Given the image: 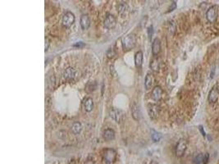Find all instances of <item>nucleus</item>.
Returning <instances> with one entry per match:
<instances>
[{
  "label": "nucleus",
  "instance_id": "obj_8",
  "mask_svg": "<svg viewBox=\"0 0 219 164\" xmlns=\"http://www.w3.org/2000/svg\"><path fill=\"white\" fill-rule=\"evenodd\" d=\"M104 25L107 29H113L117 25V20L115 18L114 16L113 15H108L105 18L104 22Z\"/></svg>",
  "mask_w": 219,
  "mask_h": 164
},
{
  "label": "nucleus",
  "instance_id": "obj_4",
  "mask_svg": "<svg viewBox=\"0 0 219 164\" xmlns=\"http://www.w3.org/2000/svg\"><path fill=\"white\" fill-rule=\"evenodd\" d=\"M75 22V16L71 12H67L63 17V26L65 28H70Z\"/></svg>",
  "mask_w": 219,
  "mask_h": 164
},
{
  "label": "nucleus",
  "instance_id": "obj_11",
  "mask_svg": "<svg viewBox=\"0 0 219 164\" xmlns=\"http://www.w3.org/2000/svg\"><path fill=\"white\" fill-rule=\"evenodd\" d=\"M219 98V90L218 88H213L211 90H210L209 94V96H208V99L210 103H216Z\"/></svg>",
  "mask_w": 219,
  "mask_h": 164
},
{
  "label": "nucleus",
  "instance_id": "obj_20",
  "mask_svg": "<svg viewBox=\"0 0 219 164\" xmlns=\"http://www.w3.org/2000/svg\"><path fill=\"white\" fill-rule=\"evenodd\" d=\"M150 68L154 72H158L159 70V59L157 58H154L151 60Z\"/></svg>",
  "mask_w": 219,
  "mask_h": 164
},
{
  "label": "nucleus",
  "instance_id": "obj_24",
  "mask_svg": "<svg viewBox=\"0 0 219 164\" xmlns=\"http://www.w3.org/2000/svg\"><path fill=\"white\" fill-rule=\"evenodd\" d=\"M115 55H116V53H115L113 49H108V52H107V57H108V58H109V59L113 58L115 57Z\"/></svg>",
  "mask_w": 219,
  "mask_h": 164
},
{
  "label": "nucleus",
  "instance_id": "obj_19",
  "mask_svg": "<svg viewBox=\"0 0 219 164\" xmlns=\"http://www.w3.org/2000/svg\"><path fill=\"white\" fill-rule=\"evenodd\" d=\"M81 130H82V126L79 122L74 123L72 126V131L74 135H78L79 133L81 131Z\"/></svg>",
  "mask_w": 219,
  "mask_h": 164
},
{
  "label": "nucleus",
  "instance_id": "obj_23",
  "mask_svg": "<svg viewBox=\"0 0 219 164\" xmlns=\"http://www.w3.org/2000/svg\"><path fill=\"white\" fill-rule=\"evenodd\" d=\"M160 139H161V135H160L159 133L153 131V133H152V140L154 142H158L159 141Z\"/></svg>",
  "mask_w": 219,
  "mask_h": 164
},
{
  "label": "nucleus",
  "instance_id": "obj_16",
  "mask_svg": "<svg viewBox=\"0 0 219 164\" xmlns=\"http://www.w3.org/2000/svg\"><path fill=\"white\" fill-rule=\"evenodd\" d=\"M115 132L112 129H106L104 132V139L106 141H110L114 140Z\"/></svg>",
  "mask_w": 219,
  "mask_h": 164
},
{
  "label": "nucleus",
  "instance_id": "obj_33",
  "mask_svg": "<svg viewBox=\"0 0 219 164\" xmlns=\"http://www.w3.org/2000/svg\"><path fill=\"white\" fill-rule=\"evenodd\" d=\"M152 164H157V163H154H154H152Z\"/></svg>",
  "mask_w": 219,
  "mask_h": 164
},
{
  "label": "nucleus",
  "instance_id": "obj_28",
  "mask_svg": "<svg viewBox=\"0 0 219 164\" xmlns=\"http://www.w3.org/2000/svg\"><path fill=\"white\" fill-rule=\"evenodd\" d=\"M148 33H149V38L151 39V37L153 35V26H152L148 28Z\"/></svg>",
  "mask_w": 219,
  "mask_h": 164
},
{
  "label": "nucleus",
  "instance_id": "obj_6",
  "mask_svg": "<svg viewBox=\"0 0 219 164\" xmlns=\"http://www.w3.org/2000/svg\"><path fill=\"white\" fill-rule=\"evenodd\" d=\"M109 115L110 117L117 123L121 122L125 117V114L123 112L122 110L117 109V108H113V109L111 110L109 112Z\"/></svg>",
  "mask_w": 219,
  "mask_h": 164
},
{
  "label": "nucleus",
  "instance_id": "obj_31",
  "mask_svg": "<svg viewBox=\"0 0 219 164\" xmlns=\"http://www.w3.org/2000/svg\"><path fill=\"white\" fill-rule=\"evenodd\" d=\"M199 129H200V131L201 133H202L203 136H205L206 134L204 132V130H203V126H200V127H199Z\"/></svg>",
  "mask_w": 219,
  "mask_h": 164
},
{
  "label": "nucleus",
  "instance_id": "obj_30",
  "mask_svg": "<svg viewBox=\"0 0 219 164\" xmlns=\"http://www.w3.org/2000/svg\"><path fill=\"white\" fill-rule=\"evenodd\" d=\"M85 45V44H83L82 42H78L77 44H74L75 47H82V46Z\"/></svg>",
  "mask_w": 219,
  "mask_h": 164
},
{
  "label": "nucleus",
  "instance_id": "obj_12",
  "mask_svg": "<svg viewBox=\"0 0 219 164\" xmlns=\"http://www.w3.org/2000/svg\"><path fill=\"white\" fill-rule=\"evenodd\" d=\"M163 97V90L159 85L155 86L152 90V99L154 101H159Z\"/></svg>",
  "mask_w": 219,
  "mask_h": 164
},
{
  "label": "nucleus",
  "instance_id": "obj_25",
  "mask_svg": "<svg viewBox=\"0 0 219 164\" xmlns=\"http://www.w3.org/2000/svg\"><path fill=\"white\" fill-rule=\"evenodd\" d=\"M127 9V4H120L118 7V13L120 14H122V12H125L126 10Z\"/></svg>",
  "mask_w": 219,
  "mask_h": 164
},
{
  "label": "nucleus",
  "instance_id": "obj_18",
  "mask_svg": "<svg viewBox=\"0 0 219 164\" xmlns=\"http://www.w3.org/2000/svg\"><path fill=\"white\" fill-rule=\"evenodd\" d=\"M84 108H85V110L90 113L91 112L93 108H94V102H93V99L91 98H87L84 101Z\"/></svg>",
  "mask_w": 219,
  "mask_h": 164
},
{
  "label": "nucleus",
  "instance_id": "obj_13",
  "mask_svg": "<svg viewBox=\"0 0 219 164\" xmlns=\"http://www.w3.org/2000/svg\"><path fill=\"white\" fill-rule=\"evenodd\" d=\"M80 25L82 30H87L90 26V20L87 14H83L81 17L80 20Z\"/></svg>",
  "mask_w": 219,
  "mask_h": 164
},
{
  "label": "nucleus",
  "instance_id": "obj_3",
  "mask_svg": "<svg viewBox=\"0 0 219 164\" xmlns=\"http://www.w3.org/2000/svg\"><path fill=\"white\" fill-rule=\"evenodd\" d=\"M187 149V141L185 139H181L177 144L175 153L177 157H182Z\"/></svg>",
  "mask_w": 219,
  "mask_h": 164
},
{
  "label": "nucleus",
  "instance_id": "obj_5",
  "mask_svg": "<svg viewBox=\"0 0 219 164\" xmlns=\"http://www.w3.org/2000/svg\"><path fill=\"white\" fill-rule=\"evenodd\" d=\"M117 154L114 149H108L104 151V158L105 163L107 164H112L116 159Z\"/></svg>",
  "mask_w": 219,
  "mask_h": 164
},
{
  "label": "nucleus",
  "instance_id": "obj_32",
  "mask_svg": "<svg viewBox=\"0 0 219 164\" xmlns=\"http://www.w3.org/2000/svg\"><path fill=\"white\" fill-rule=\"evenodd\" d=\"M86 164H95V163H94V162H92V161H88Z\"/></svg>",
  "mask_w": 219,
  "mask_h": 164
},
{
  "label": "nucleus",
  "instance_id": "obj_1",
  "mask_svg": "<svg viewBox=\"0 0 219 164\" xmlns=\"http://www.w3.org/2000/svg\"><path fill=\"white\" fill-rule=\"evenodd\" d=\"M136 44V38L134 34H129L127 36H125L122 40V45L124 49L130 50L133 49Z\"/></svg>",
  "mask_w": 219,
  "mask_h": 164
},
{
  "label": "nucleus",
  "instance_id": "obj_15",
  "mask_svg": "<svg viewBox=\"0 0 219 164\" xmlns=\"http://www.w3.org/2000/svg\"><path fill=\"white\" fill-rule=\"evenodd\" d=\"M131 114H132L133 118L136 121H139L140 118V112L138 105L135 102L131 105Z\"/></svg>",
  "mask_w": 219,
  "mask_h": 164
},
{
  "label": "nucleus",
  "instance_id": "obj_26",
  "mask_svg": "<svg viewBox=\"0 0 219 164\" xmlns=\"http://www.w3.org/2000/svg\"><path fill=\"white\" fill-rule=\"evenodd\" d=\"M209 154H204V159H203V164H207L209 162Z\"/></svg>",
  "mask_w": 219,
  "mask_h": 164
},
{
  "label": "nucleus",
  "instance_id": "obj_22",
  "mask_svg": "<svg viewBox=\"0 0 219 164\" xmlns=\"http://www.w3.org/2000/svg\"><path fill=\"white\" fill-rule=\"evenodd\" d=\"M169 31H170V34L172 35H174V33L176 31V24L173 21H171L169 22Z\"/></svg>",
  "mask_w": 219,
  "mask_h": 164
},
{
  "label": "nucleus",
  "instance_id": "obj_21",
  "mask_svg": "<svg viewBox=\"0 0 219 164\" xmlns=\"http://www.w3.org/2000/svg\"><path fill=\"white\" fill-rule=\"evenodd\" d=\"M203 159H204V154H198L194 159V164H203Z\"/></svg>",
  "mask_w": 219,
  "mask_h": 164
},
{
  "label": "nucleus",
  "instance_id": "obj_17",
  "mask_svg": "<svg viewBox=\"0 0 219 164\" xmlns=\"http://www.w3.org/2000/svg\"><path fill=\"white\" fill-rule=\"evenodd\" d=\"M143 53L141 51H138L135 55V64L137 68H140L143 63Z\"/></svg>",
  "mask_w": 219,
  "mask_h": 164
},
{
  "label": "nucleus",
  "instance_id": "obj_29",
  "mask_svg": "<svg viewBox=\"0 0 219 164\" xmlns=\"http://www.w3.org/2000/svg\"><path fill=\"white\" fill-rule=\"evenodd\" d=\"M49 41L48 39H45V51L48 50L49 49Z\"/></svg>",
  "mask_w": 219,
  "mask_h": 164
},
{
  "label": "nucleus",
  "instance_id": "obj_14",
  "mask_svg": "<svg viewBox=\"0 0 219 164\" xmlns=\"http://www.w3.org/2000/svg\"><path fill=\"white\" fill-rule=\"evenodd\" d=\"M160 50H161V42H160L159 39L156 38L152 43V54L153 55L156 56L159 54Z\"/></svg>",
  "mask_w": 219,
  "mask_h": 164
},
{
  "label": "nucleus",
  "instance_id": "obj_9",
  "mask_svg": "<svg viewBox=\"0 0 219 164\" xmlns=\"http://www.w3.org/2000/svg\"><path fill=\"white\" fill-rule=\"evenodd\" d=\"M76 76V70L73 67H67L64 71L63 76L67 81H72Z\"/></svg>",
  "mask_w": 219,
  "mask_h": 164
},
{
  "label": "nucleus",
  "instance_id": "obj_10",
  "mask_svg": "<svg viewBox=\"0 0 219 164\" xmlns=\"http://www.w3.org/2000/svg\"><path fill=\"white\" fill-rule=\"evenodd\" d=\"M154 76L152 72H148L145 76V86L146 90H150L154 85Z\"/></svg>",
  "mask_w": 219,
  "mask_h": 164
},
{
  "label": "nucleus",
  "instance_id": "obj_2",
  "mask_svg": "<svg viewBox=\"0 0 219 164\" xmlns=\"http://www.w3.org/2000/svg\"><path fill=\"white\" fill-rule=\"evenodd\" d=\"M218 7L217 5H213L212 7H210L209 9L206 12V18L209 22L213 23L218 18Z\"/></svg>",
  "mask_w": 219,
  "mask_h": 164
},
{
  "label": "nucleus",
  "instance_id": "obj_27",
  "mask_svg": "<svg viewBox=\"0 0 219 164\" xmlns=\"http://www.w3.org/2000/svg\"><path fill=\"white\" fill-rule=\"evenodd\" d=\"M177 8V3H176V2H173L172 5H171V7L168 8V13H170V12H172V11H173L175 8Z\"/></svg>",
  "mask_w": 219,
  "mask_h": 164
},
{
  "label": "nucleus",
  "instance_id": "obj_7",
  "mask_svg": "<svg viewBox=\"0 0 219 164\" xmlns=\"http://www.w3.org/2000/svg\"><path fill=\"white\" fill-rule=\"evenodd\" d=\"M147 108H148V113L149 115L150 118L155 119L158 117L159 113L158 105L154 104H149L148 105Z\"/></svg>",
  "mask_w": 219,
  "mask_h": 164
}]
</instances>
